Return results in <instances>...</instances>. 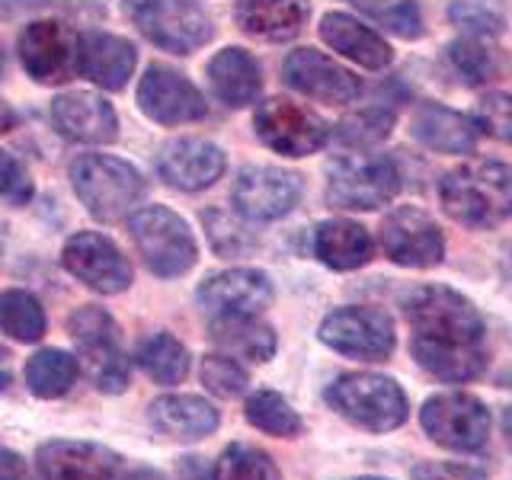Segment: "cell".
Wrapping results in <instances>:
<instances>
[{
  "mask_svg": "<svg viewBox=\"0 0 512 480\" xmlns=\"http://www.w3.org/2000/svg\"><path fill=\"white\" fill-rule=\"evenodd\" d=\"M410 480H487L484 471L471 468V464H448V461H426L416 464Z\"/></svg>",
  "mask_w": 512,
  "mask_h": 480,
  "instance_id": "43",
  "label": "cell"
},
{
  "mask_svg": "<svg viewBox=\"0 0 512 480\" xmlns=\"http://www.w3.org/2000/svg\"><path fill=\"white\" fill-rule=\"evenodd\" d=\"M359 480H384V477H359Z\"/></svg>",
  "mask_w": 512,
  "mask_h": 480,
  "instance_id": "53",
  "label": "cell"
},
{
  "mask_svg": "<svg viewBox=\"0 0 512 480\" xmlns=\"http://www.w3.org/2000/svg\"><path fill=\"white\" fill-rule=\"evenodd\" d=\"M77 375H80V359L64 349H39L36 356L26 359L23 368L26 388L42 400L64 397L74 388Z\"/></svg>",
  "mask_w": 512,
  "mask_h": 480,
  "instance_id": "30",
  "label": "cell"
},
{
  "mask_svg": "<svg viewBox=\"0 0 512 480\" xmlns=\"http://www.w3.org/2000/svg\"><path fill=\"white\" fill-rule=\"evenodd\" d=\"M16 128V112L0 100V135H7V132H13Z\"/></svg>",
  "mask_w": 512,
  "mask_h": 480,
  "instance_id": "47",
  "label": "cell"
},
{
  "mask_svg": "<svg viewBox=\"0 0 512 480\" xmlns=\"http://www.w3.org/2000/svg\"><path fill=\"white\" fill-rule=\"evenodd\" d=\"M282 74L288 87H295L298 93L320 103H330V106L352 103L362 93L356 74H349L327 55L314 52V48H295V52L282 61Z\"/></svg>",
  "mask_w": 512,
  "mask_h": 480,
  "instance_id": "19",
  "label": "cell"
},
{
  "mask_svg": "<svg viewBox=\"0 0 512 480\" xmlns=\"http://www.w3.org/2000/svg\"><path fill=\"white\" fill-rule=\"evenodd\" d=\"M135 362L141 372L157 384H180L189 372V352L173 333L148 336V340L138 346Z\"/></svg>",
  "mask_w": 512,
  "mask_h": 480,
  "instance_id": "31",
  "label": "cell"
},
{
  "mask_svg": "<svg viewBox=\"0 0 512 480\" xmlns=\"http://www.w3.org/2000/svg\"><path fill=\"white\" fill-rule=\"evenodd\" d=\"M202 384L215 397L231 400V397H240L247 391L250 375L234 356H228V352H215V356L202 359Z\"/></svg>",
  "mask_w": 512,
  "mask_h": 480,
  "instance_id": "39",
  "label": "cell"
},
{
  "mask_svg": "<svg viewBox=\"0 0 512 480\" xmlns=\"http://www.w3.org/2000/svg\"><path fill=\"white\" fill-rule=\"evenodd\" d=\"M119 480H164V477H160L157 471H151V468H135V471H128Z\"/></svg>",
  "mask_w": 512,
  "mask_h": 480,
  "instance_id": "48",
  "label": "cell"
},
{
  "mask_svg": "<svg viewBox=\"0 0 512 480\" xmlns=\"http://www.w3.org/2000/svg\"><path fill=\"white\" fill-rule=\"evenodd\" d=\"M410 132L429 151H442V154H468L474 151L477 141V125L468 116H461L455 109H445L439 103L416 106Z\"/></svg>",
  "mask_w": 512,
  "mask_h": 480,
  "instance_id": "27",
  "label": "cell"
},
{
  "mask_svg": "<svg viewBox=\"0 0 512 480\" xmlns=\"http://www.w3.org/2000/svg\"><path fill=\"white\" fill-rule=\"evenodd\" d=\"M311 16L308 0H237V26L266 42H288L304 29Z\"/></svg>",
  "mask_w": 512,
  "mask_h": 480,
  "instance_id": "24",
  "label": "cell"
},
{
  "mask_svg": "<svg viewBox=\"0 0 512 480\" xmlns=\"http://www.w3.org/2000/svg\"><path fill=\"white\" fill-rule=\"evenodd\" d=\"M500 272H503V279L512 282V244H506V250L500 256Z\"/></svg>",
  "mask_w": 512,
  "mask_h": 480,
  "instance_id": "49",
  "label": "cell"
},
{
  "mask_svg": "<svg viewBox=\"0 0 512 480\" xmlns=\"http://www.w3.org/2000/svg\"><path fill=\"white\" fill-rule=\"evenodd\" d=\"M7 359H10V356H7L4 349H0V391H4L7 384H10V362H7Z\"/></svg>",
  "mask_w": 512,
  "mask_h": 480,
  "instance_id": "50",
  "label": "cell"
},
{
  "mask_svg": "<svg viewBox=\"0 0 512 480\" xmlns=\"http://www.w3.org/2000/svg\"><path fill=\"white\" fill-rule=\"evenodd\" d=\"M400 192V170L391 157L349 154L327 170V205L340 212H375Z\"/></svg>",
  "mask_w": 512,
  "mask_h": 480,
  "instance_id": "7",
  "label": "cell"
},
{
  "mask_svg": "<svg viewBox=\"0 0 512 480\" xmlns=\"http://www.w3.org/2000/svg\"><path fill=\"white\" fill-rule=\"evenodd\" d=\"M503 432H506V442H509V448H512V407L503 413Z\"/></svg>",
  "mask_w": 512,
  "mask_h": 480,
  "instance_id": "51",
  "label": "cell"
},
{
  "mask_svg": "<svg viewBox=\"0 0 512 480\" xmlns=\"http://www.w3.org/2000/svg\"><path fill=\"white\" fill-rule=\"evenodd\" d=\"M36 468L42 480H119L122 455L100 442L52 439L39 445Z\"/></svg>",
  "mask_w": 512,
  "mask_h": 480,
  "instance_id": "16",
  "label": "cell"
},
{
  "mask_svg": "<svg viewBox=\"0 0 512 480\" xmlns=\"http://www.w3.org/2000/svg\"><path fill=\"white\" fill-rule=\"evenodd\" d=\"M128 20H132L144 39L173 55H192L215 36L199 0H122Z\"/></svg>",
  "mask_w": 512,
  "mask_h": 480,
  "instance_id": "8",
  "label": "cell"
},
{
  "mask_svg": "<svg viewBox=\"0 0 512 480\" xmlns=\"http://www.w3.org/2000/svg\"><path fill=\"white\" fill-rule=\"evenodd\" d=\"M176 474H180V480H215V471L208 468L205 458H180V464H176Z\"/></svg>",
  "mask_w": 512,
  "mask_h": 480,
  "instance_id": "45",
  "label": "cell"
},
{
  "mask_svg": "<svg viewBox=\"0 0 512 480\" xmlns=\"http://www.w3.org/2000/svg\"><path fill=\"white\" fill-rule=\"evenodd\" d=\"M224 167H228L224 151L205 138H176L167 141L157 154L160 180L180 192L208 189L215 180H221Z\"/></svg>",
  "mask_w": 512,
  "mask_h": 480,
  "instance_id": "20",
  "label": "cell"
},
{
  "mask_svg": "<svg viewBox=\"0 0 512 480\" xmlns=\"http://www.w3.org/2000/svg\"><path fill=\"white\" fill-rule=\"evenodd\" d=\"M148 420L160 436L176 442H199L218 429V410L196 394H164L148 407Z\"/></svg>",
  "mask_w": 512,
  "mask_h": 480,
  "instance_id": "23",
  "label": "cell"
},
{
  "mask_svg": "<svg viewBox=\"0 0 512 480\" xmlns=\"http://www.w3.org/2000/svg\"><path fill=\"white\" fill-rule=\"evenodd\" d=\"M320 36L324 42L340 52L343 58L362 64L368 71H381L391 64V45L384 42L378 32H372L368 26H362L359 20H352L349 13H327L320 20Z\"/></svg>",
  "mask_w": 512,
  "mask_h": 480,
  "instance_id": "26",
  "label": "cell"
},
{
  "mask_svg": "<svg viewBox=\"0 0 512 480\" xmlns=\"http://www.w3.org/2000/svg\"><path fill=\"white\" fill-rule=\"evenodd\" d=\"M244 413H247L250 426H256L260 432H266V436H276V439H295V436H301V429H304L298 410L276 391L250 394Z\"/></svg>",
  "mask_w": 512,
  "mask_h": 480,
  "instance_id": "32",
  "label": "cell"
},
{
  "mask_svg": "<svg viewBox=\"0 0 512 480\" xmlns=\"http://www.w3.org/2000/svg\"><path fill=\"white\" fill-rule=\"evenodd\" d=\"M448 58H452V64L458 68V74L468 80V84H487V80L496 74V61L493 55L487 52L484 45H480L474 36L468 39H458L448 45Z\"/></svg>",
  "mask_w": 512,
  "mask_h": 480,
  "instance_id": "40",
  "label": "cell"
},
{
  "mask_svg": "<svg viewBox=\"0 0 512 480\" xmlns=\"http://www.w3.org/2000/svg\"><path fill=\"white\" fill-rule=\"evenodd\" d=\"M0 330H4L10 340L39 343L45 333V311L39 298L20 292V288H10V292L0 295Z\"/></svg>",
  "mask_w": 512,
  "mask_h": 480,
  "instance_id": "33",
  "label": "cell"
},
{
  "mask_svg": "<svg viewBox=\"0 0 512 480\" xmlns=\"http://www.w3.org/2000/svg\"><path fill=\"white\" fill-rule=\"evenodd\" d=\"M138 106L144 116L160 125L199 122L208 112L202 93L192 87L180 71L167 68V64H151V68L144 71L138 84Z\"/></svg>",
  "mask_w": 512,
  "mask_h": 480,
  "instance_id": "15",
  "label": "cell"
},
{
  "mask_svg": "<svg viewBox=\"0 0 512 480\" xmlns=\"http://www.w3.org/2000/svg\"><path fill=\"white\" fill-rule=\"evenodd\" d=\"M208 336L218 349H224L234 359L247 362H269L276 356V333L263 324L256 314H231V317H212Z\"/></svg>",
  "mask_w": 512,
  "mask_h": 480,
  "instance_id": "28",
  "label": "cell"
},
{
  "mask_svg": "<svg viewBox=\"0 0 512 480\" xmlns=\"http://www.w3.org/2000/svg\"><path fill=\"white\" fill-rule=\"evenodd\" d=\"M71 186L96 221L125 218L144 196L141 173L109 154H80L71 160Z\"/></svg>",
  "mask_w": 512,
  "mask_h": 480,
  "instance_id": "3",
  "label": "cell"
},
{
  "mask_svg": "<svg viewBox=\"0 0 512 480\" xmlns=\"http://www.w3.org/2000/svg\"><path fill=\"white\" fill-rule=\"evenodd\" d=\"M16 48H20L26 74L36 84H64V80H71L80 71V36H74L64 23H29L20 32V39H16Z\"/></svg>",
  "mask_w": 512,
  "mask_h": 480,
  "instance_id": "11",
  "label": "cell"
},
{
  "mask_svg": "<svg viewBox=\"0 0 512 480\" xmlns=\"http://www.w3.org/2000/svg\"><path fill=\"white\" fill-rule=\"evenodd\" d=\"M208 84L224 106L240 109L250 106L263 90V71L247 48H221L208 61Z\"/></svg>",
  "mask_w": 512,
  "mask_h": 480,
  "instance_id": "25",
  "label": "cell"
},
{
  "mask_svg": "<svg viewBox=\"0 0 512 480\" xmlns=\"http://www.w3.org/2000/svg\"><path fill=\"white\" fill-rule=\"evenodd\" d=\"M234 205L250 221H276L301 199V180L279 167H244L234 180Z\"/></svg>",
  "mask_w": 512,
  "mask_h": 480,
  "instance_id": "17",
  "label": "cell"
},
{
  "mask_svg": "<svg viewBox=\"0 0 512 480\" xmlns=\"http://www.w3.org/2000/svg\"><path fill=\"white\" fill-rule=\"evenodd\" d=\"M439 202L458 224L493 228L512 215V170L500 160L477 157L445 173Z\"/></svg>",
  "mask_w": 512,
  "mask_h": 480,
  "instance_id": "2",
  "label": "cell"
},
{
  "mask_svg": "<svg viewBox=\"0 0 512 480\" xmlns=\"http://www.w3.org/2000/svg\"><path fill=\"white\" fill-rule=\"evenodd\" d=\"M381 247L388 260L410 269H429L442 263L445 256V237L442 228L426 212L413 205L394 208L381 224Z\"/></svg>",
  "mask_w": 512,
  "mask_h": 480,
  "instance_id": "14",
  "label": "cell"
},
{
  "mask_svg": "<svg viewBox=\"0 0 512 480\" xmlns=\"http://www.w3.org/2000/svg\"><path fill=\"white\" fill-rule=\"evenodd\" d=\"M202 311H208L212 317H231V314H256L260 317L276 292H272V282L266 272L260 269H224L218 276H208L199 292H196Z\"/></svg>",
  "mask_w": 512,
  "mask_h": 480,
  "instance_id": "18",
  "label": "cell"
},
{
  "mask_svg": "<svg viewBox=\"0 0 512 480\" xmlns=\"http://www.w3.org/2000/svg\"><path fill=\"white\" fill-rule=\"evenodd\" d=\"M61 266L77 282H84L100 295H119L132 285V263L125 260V253L109 237L96 231H80L68 237V244L61 250Z\"/></svg>",
  "mask_w": 512,
  "mask_h": 480,
  "instance_id": "13",
  "label": "cell"
},
{
  "mask_svg": "<svg viewBox=\"0 0 512 480\" xmlns=\"http://www.w3.org/2000/svg\"><path fill=\"white\" fill-rule=\"evenodd\" d=\"M256 138L285 157H308L327 141V122L314 109L272 96L253 116Z\"/></svg>",
  "mask_w": 512,
  "mask_h": 480,
  "instance_id": "10",
  "label": "cell"
},
{
  "mask_svg": "<svg viewBox=\"0 0 512 480\" xmlns=\"http://www.w3.org/2000/svg\"><path fill=\"white\" fill-rule=\"evenodd\" d=\"M0 199L10 205H26L32 199V180L13 154L0 151Z\"/></svg>",
  "mask_w": 512,
  "mask_h": 480,
  "instance_id": "42",
  "label": "cell"
},
{
  "mask_svg": "<svg viewBox=\"0 0 512 480\" xmlns=\"http://www.w3.org/2000/svg\"><path fill=\"white\" fill-rule=\"evenodd\" d=\"M320 340L340 356L384 362L394 352V324L378 308H340L320 324Z\"/></svg>",
  "mask_w": 512,
  "mask_h": 480,
  "instance_id": "12",
  "label": "cell"
},
{
  "mask_svg": "<svg viewBox=\"0 0 512 480\" xmlns=\"http://www.w3.org/2000/svg\"><path fill=\"white\" fill-rule=\"evenodd\" d=\"M0 480H26V461L13 448L0 445Z\"/></svg>",
  "mask_w": 512,
  "mask_h": 480,
  "instance_id": "44",
  "label": "cell"
},
{
  "mask_svg": "<svg viewBox=\"0 0 512 480\" xmlns=\"http://www.w3.org/2000/svg\"><path fill=\"white\" fill-rule=\"evenodd\" d=\"M327 404L343 413L349 423L368 432H391L407 420V394L400 384L372 375V372H349L340 375L327 388Z\"/></svg>",
  "mask_w": 512,
  "mask_h": 480,
  "instance_id": "6",
  "label": "cell"
},
{
  "mask_svg": "<svg viewBox=\"0 0 512 480\" xmlns=\"http://www.w3.org/2000/svg\"><path fill=\"white\" fill-rule=\"evenodd\" d=\"M426 436L452 452H477L490 436V410L474 394H436L420 410Z\"/></svg>",
  "mask_w": 512,
  "mask_h": 480,
  "instance_id": "9",
  "label": "cell"
},
{
  "mask_svg": "<svg viewBox=\"0 0 512 480\" xmlns=\"http://www.w3.org/2000/svg\"><path fill=\"white\" fill-rule=\"evenodd\" d=\"M394 128V112L388 109H365V112H352L340 125H336V141H343L346 148H368V144H378L391 135Z\"/></svg>",
  "mask_w": 512,
  "mask_h": 480,
  "instance_id": "36",
  "label": "cell"
},
{
  "mask_svg": "<svg viewBox=\"0 0 512 480\" xmlns=\"http://www.w3.org/2000/svg\"><path fill=\"white\" fill-rule=\"evenodd\" d=\"M352 7L400 39L423 36V13L416 7V0H352Z\"/></svg>",
  "mask_w": 512,
  "mask_h": 480,
  "instance_id": "35",
  "label": "cell"
},
{
  "mask_svg": "<svg viewBox=\"0 0 512 480\" xmlns=\"http://www.w3.org/2000/svg\"><path fill=\"white\" fill-rule=\"evenodd\" d=\"M138 64L135 45L112 32H84L80 36V74L103 90H122Z\"/></svg>",
  "mask_w": 512,
  "mask_h": 480,
  "instance_id": "22",
  "label": "cell"
},
{
  "mask_svg": "<svg viewBox=\"0 0 512 480\" xmlns=\"http://www.w3.org/2000/svg\"><path fill=\"white\" fill-rule=\"evenodd\" d=\"M68 333L80 352V362H84L90 381L96 384V391L122 394L128 388V378H132V368H128V359L122 352L119 324L112 320V314L96 308V304L77 308L68 317Z\"/></svg>",
  "mask_w": 512,
  "mask_h": 480,
  "instance_id": "4",
  "label": "cell"
},
{
  "mask_svg": "<svg viewBox=\"0 0 512 480\" xmlns=\"http://www.w3.org/2000/svg\"><path fill=\"white\" fill-rule=\"evenodd\" d=\"M474 125L484 128L487 135L500 138V141H512V96L509 93H487L484 100L477 103Z\"/></svg>",
  "mask_w": 512,
  "mask_h": 480,
  "instance_id": "41",
  "label": "cell"
},
{
  "mask_svg": "<svg viewBox=\"0 0 512 480\" xmlns=\"http://www.w3.org/2000/svg\"><path fill=\"white\" fill-rule=\"evenodd\" d=\"M128 234L141 253L144 266L160 279H176L196 266V237L189 224L164 205H148L128 218Z\"/></svg>",
  "mask_w": 512,
  "mask_h": 480,
  "instance_id": "5",
  "label": "cell"
},
{
  "mask_svg": "<svg viewBox=\"0 0 512 480\" xmlns=\"http://www.w3.org/2000/svg\"><path fill=\"white\" fill-rule=\"evenodd\" d=\"M452 23L468 29V36H500L506 26L503 16V0H455L452 10Z\"/></svg>",
  "mask_w": 512,
  "mask_h": 480,
  "instance_id": "38",
  "label": "cell"
},
{
  "mask_svg": "<svg viewBox=\"0 0 512 480\" xmlns=\"http://www.w3.org/2000/svg\"><path fill=\"white\" fill-rule=\"evenodd\" d=\"M52 122L64 138L80 141V144H109L119 135L116 109H112L103 96L87 93V90L55 96Z\"/></svg>",
  "mask_w": 512,
  "mask_h": 480,
  "instance_id": "21",
  "label": "cell"
},
{
  "mask_svg": "<svg viewBox=\"0 0 512 480\" xmlns=\"http://www.w3.org/2000/svg\"><path fill=\"white\" fill-rule=\"evenodd\" d=\"M372 237L356 221H343V218H333L317 224L314 231V256L320 263H327L330 269H359L372 260Z\"/></svg>",
  "mask_w": 512,
  "mask_h": 480,
  "instance_id": "29",
  "label": "cell"
},
{
  "mask_svg": "<svg viewBox=\"0 0 512 480\" xmlns=\"http://www.w3.org/2000/svg\"><path fill=\"white\" fill-rule=\"evenodd\" d=\"M215 480H282L276 461L263 448L234 442L221 452L215 464Z\"/></svg>",
  "mask_w": 512,
  "mask_h": 480,
  "instance_id": "34",
  "label": "cell"
},
{
  "mask_svg": "<svg viewBox=\"0 0 512 480\" xmlns=\"http://www.w3.org/2000/svg\"><path fill=\"white\" fill-rule=\"evenodd\" d=\"M42 4L45 0H0V20H13V16H23Z\"/></svg>",
  "mask_w": 512,
  "mask_h": 480,
  "instance_id": "46",
  "label": "cell"
},
{
  "mask_svg": "<svg viewBox=\"0 0 512 480\" xmlns=\"http://www.w3.org/2000/svg\"><path fill=\"white\" fill-rule=\"evenodd\" d=\"M202 224L208 234V244H212L215 253L221 256H240L256 247L253 231H247L231 212H221V208H208L202 212Z\"/></svg>",
  "mask_w": 512,
  "mask_h": 480,
  "instance_id": "37",
  "label": "cell"
},
{
  "mask_svg": "<svg viewBox=\"0 0 512 480\" xmlns=\"http://www.w3.org/2000/svg\"><path fill=\"white\" fill-rule=\"evenodd\" d=\"M404 314L413 330L410 352L429 375L455 384L484 375V317L455 288H416L404 298Z\"/></svg>",
  "mask_w": 512,
  "mask_h": 480,
  "instance_id": "1",
  "label": "cell"
},
{
  "mask_svg": "<svg viewBox=\"0 0 512 480\" xmlns=\"http://www.w3.org/2000/svg\"><path fill=\"white\" fill-rule=\"evenodd\" d=\"M0 71H4V52H0Z\"/></svg>",
  "mask_w": 512,
  "mask_h": 480,
  "instance_id": "52",
  "label": "cell"
}]
</instances>
